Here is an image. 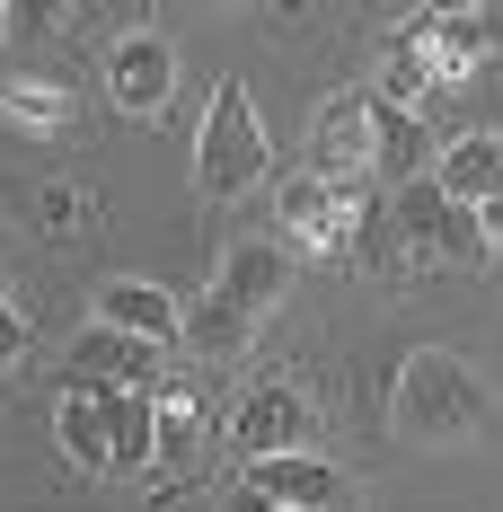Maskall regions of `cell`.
<instances>
[{
    "label": "cell",
    "mask_w": 503,
    "mask_h": 512,
    "mask_svg": "<svg viewBox=\"0 0 503 512\" xmlns=\"http://www.w3.org/2000/svg\"><path fill=\"white\" fill-rule=\"evenodd\" d=\"M62 380L159 389V380H168V354H159V345H133V336H115V327H80V336H71V362H62Z\"/></svg>",
    "instance_id": "8992f818"
},
{
    "label": "cell",
    "mask_w": 503,
    "mask_h": 512,
    "mask_svg": "<svg viewBox=\"0 0 503 512\" xmlns=\"http://www.w3.org/2000/svg\"><path fill=\"white\" fill-rule=\"evenodd\" d=\"M486 424V389L468 380L459 354H415L398 371V433L415 442H468Z\"/></svg>",
    "instance_id": "7a4b0ae2"
},
{
    "label": "cell",
    "mask_w": 503,
    "mask_h": 512,
    "mask_svg": "<svg viewBox=\"0 0 503 512\" xmlns=\"http://www.w3.org/2000/svg\"><path fill=\"white\" fill-rule=\"evenodd\" d=\"M106 89H115V106L124 115H159L168 106V89H177V53H168V36H124V45L106 53Z\"/></svg>",
    "instance_id": "9c48e42d"
},
{
    "label": "cell",
    "mask_w": 503,
    "mask_h": 512,
    "mask_svg": "<svg viewBox=\"0 0 503 512\" xmlns=\"http://www.w3.org/2000/svg\"><path fill=\"white\" fill-rule=\"evenodd\" d=\"M0 301H9V292H0Z\"/></svg>",
    "instance_id": "44dd1931"
},
{
    "label": "cell",
    "mask_w": 503,
    "mask_h": 512,
    "mask_svg": "<svg viewBox=\"0 0 503 512\" xmlns=\"http://www.w3.org/2000/svg\"><path fill=\"white\" fill-rule=\"evenodd\" d=\"M309 177L318 186H362L371 177V106L353 89L318 106V124H309Z\"/></svg>",
    "instance_id": "5b68a950"
},
{
    "label": "cell",
    "mask_w": 503,
    "mask_h": 512,
    "mask_svg": "<svg viewBox=\"0 0 503 512\" xmlns=\"http://www.w3.org/2000/svg\"><path fill=\"white\" fill-rule=\"evenodd\" d=\"M389 230H398L406 265L424 274V265H459V274H477L486 265V239H477V212H459L433 195V177H415V186H398L389 195Z\"/></svg>",
    "instance_id": "3957f363"
},
{
    "label": "cell",
    "mask_w": 503,
    "mask_h": 512,
    "mask_svg": "<svg viewBox=\"0 0 503 512\" xmlns=\"http://www.w3.org/2000/svg\"><path fill=\"white\" fill-rule=\"evenodd\" d=\"M283 283H292V256L274 248V239H239V248L221 256V283L212 292H230L248 318H265V309L283 301Z\"/></svg>",
    "instance_id": "4fadbf2b"
},
{
    "label": "cell",
    "mask_w": 503,
    "mask_h": 512,
    "mask_svg": "<svg viewBox=\"0 0 503 512\" xmlns=\"http://www.w3.org/2000/svg\"><path fill=\"white\" fill-rule=\"evenodd\" d=\"M477 239H486V265H495V256H503V204L477 212Z\"/></svg>",
    "instance_id": "ac0fdd59"
},
{
    "label": "cell",
    "mask_w": 503,
    "mask_h": 512,
    "mask_svg": "<svg viewBox=\"0 0 503 512\" xmlns=\"http://www.w3.org/2000/svg\"><path fill=\"white\" fill-rule=\"evenodd\" d=\"M230 451L239 460H292L309 451V398L274 371V380H248V398L230 407Z\"/></svg>",
    "instance_id": "277c9868"
},
{
    "label": "cell",
    "mask_w": 503,
    "mask_h": 512,
    "mask_svg": "<svg viewBox=\"0 0 503 512\" xmlns=\"http://www.w3.org/2000/svg\"><path fill=\"white\" fill-rule=\"evenodd\" d=\"M248 336H256V318L230 301V292H203V301L177 318V354H195L203 371H212V362H239V354H248Z\"/></svg>",
    "instance_id": "7c38bea8"
},
{
    "label": "cell",
    "mask_w": 503,
    "mask_h": 512,
    "mask_svg": "<svg viewBox=\"0 0 503 512\" xmlns=\"http://www.w3.org/2000/svg\"><path fill=\"white\" fill-rule=\"evenodd\" d=\"M221 512H274V504H265V495H248V486H239V495H230V504H221Z\"/></svg>",
    "instance_id": "d6986e66"
},
{
    "label": "cell",
    "mask_w": 503,
    "mask_h": 512,
    "mask_svg": "<svg viewBox=\"0 0 503 512\" xmlns=\"http://www.w3.org/2000/svg\"><path fill=\"white\" fill-rule=\"evenodd\" d=\"M151 415H159V468H186L203 451V380L168 371L151 389Z\"/></svg>",
    "instance_id": "9a60e30c"
},
{
    "label": "cell",
    "mask_w": 503,
    "mask_h": 512,
    "mask_svg": "<svg viewBox=\"0 0 503 512\" xmlns=\"http://www.w3.org/2000/svg\"><path fill=\"white\" fill-rule=\"evenodd\" d=\"M239 486L265 495L274 512H345V477L327 460H309V451H292V460H248Z\"/></svg>",
    "instance_id": "ba28073f"
},
{
    "label": "cell",
    "mask_w": 503,
    "mask_h": 512,
    "mask_svg": "<svg viewBox=\"0 0 503 512\" xmlns=\"http://www.w3.org/2000/svg\"><path fill=\"white\" fill-rule=\"evenodd\" d=\"M433 195L459 212L503 204V133H459L451 151H433Z\"/></svg>",
    "instance_id": "52a82bcc"
},
{
    "label": "cell",
    "mask_w": 503,
    "mask_h": 512,
    "mask_svg": "<svg viewBox=\"0 0 503 512\" xmlns=\"http://www.w3.org/2000/svg\"><path fill=\"white\" fill-rule=\"evenodd\" d=\"M371 106V177L398 195V186H415V177H433V142H424V115H406V106L389 98H362Z\"/></svg>",
    "instance_id": "30bf717a"
},
{
    "label": "cell",
    "mask_w": 503,
    "mask_h": 512,
    "mask_svg": "<svg viewBox=\"0 0 503 512\" xmlns=\"http://www.w3.org/2000/svg\"><path fill=\"white\" fill-rule=\"evenodd\" d=\"M177 318H186V309L168 301L159 283H133V274L98 292V327H115V336H133V345H159V354H177Z\"/></svg>",
    "instance_id": "8fae6325"
},
{
    "label": "cell",
    "mask_w": 503,
    "mask_h": 512,
    "mask_svg": "<svg viewBox=\"0 0 503 512\" xmlns=\"http://www.w3.org/2000/svg\"><path fill=\"white\" fill-rule=\"evenodd\" d=\"M106 398H115V389L71 380V389H62V407H53V442H62V460L89 468V477H106Z\"/></svg>",
    "instance_id": "5bb4252c"
},
{
    "label": "cell",
    "mask_w": 503,
    "mask_h": 512,
    "mask_svg": "<svg viewBox=\"0 0 503 512\" xmlns=\"http://www.w3.org/2000/svg\"><path fill=\"white\" fill-rule=\"evenodd\" d=\"M18 354H27V309H9V301H0V371H9Z\"/></svg>",
    "instance_id": "e0dca14e"
},
{
    "label": "cell",
    "mask_w": 503,
    "mask_h": 512,
    "mask_svg": "<svg viewBox=\"0 0 503 512\" xmlns=\"http://www.w3.org/2000/svg\"><path fill=\"white\" fill-rule=\"evenodd\" d=\"M0 36H9V9H0Z\"/></svg>",
    "instance_id": "ffe728a7"
},
{
    "label": "cell",
    "mask_w": 503,
    "mask_h": 512,
    "mask_svg": "<svg viewBox=\"0 0 503 512\" xmlns=\"http://www.w3.org/2000/svg\"><path fill=\"white\" fill-rule=\"evenodd\" d=\"M0 115L27 124V133H62V124H71V89H53V80H9V89H0Z\"/></svg>",
    "instance_id": "2e32d148"
},
{
    "label": "cell",
    "mask_w": 503,
    "mask_h": 512,
    "mask_svg": "<svg viewBox=\"0 0 503 512\" xmlns=\"http://www.w3.org/2000/svg\"><path fill=\"white\" fill-rule=\"evenodd\" d=\"M265 168H274V142H265V124H256V98L248 80H212V106H203V133H195V177L212 204H239L265 186Z\"/></svg>",
    "instance_id": "6da1fadb"
}]
</instances>
